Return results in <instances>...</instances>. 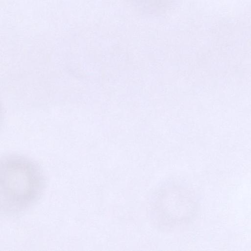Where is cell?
<instances>
[{
	"mask_svg": "<svg viewBox=\"0 0 251 251\" xmlns=\"http://www.w3.org/2000/svg\"><path fill=\"white\" fill-rule=\"evenodd\" d=\"M46 181L40 166L31 159L8 154L0 161V211L20 214L35 203L42 196Z\"/></svg>",
	"mask_w": 251,
	"mask_h": 251,
	"instance_id": "6da1fadb",
	"label": "cell"
},
{
	"mask_svg": "<svg viewBox=\"0 0 251 251\" xmlns=\"http://www.w3.org/2000/svg\"><path fill=\"white\" fill-rule=\"evenodd\" d=\"M195 208V200L190 190L170 187L157 196L151 212L160 227L173 229L188 224L194 215Z\"/></svg>",
	"mask_w": 251,
	"mask_h": 251,
	"instance_id": "7a4b0ae2",
	"label": "cell"
},
{
	"mask_svg": "<svg viewBox=\"0 0 251 251\" xmlns=\"http://www.w3.org/2000/svg\"><path fill=\"white\" fill-rule=\"evenodd\" d=\"M133 7L145 14L157 15L167 11L177 0H129Z\"/></svg>",
	"mask_w": 251,
	"mask_h": 251,
	"instance_id": "3957f363",
	"label": "cell"
}]
</instances>
